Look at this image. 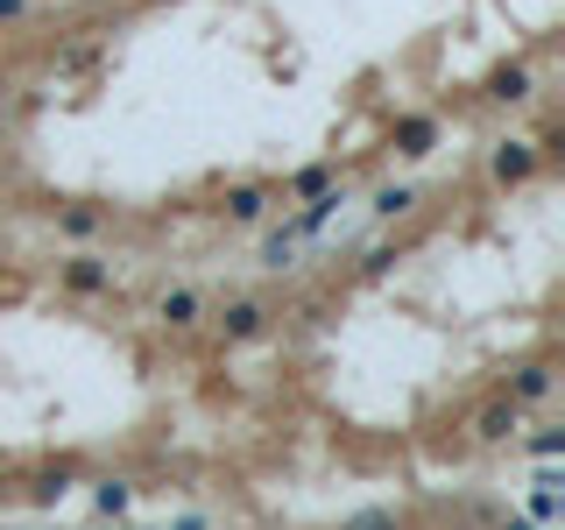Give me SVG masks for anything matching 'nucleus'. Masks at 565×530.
<instances>
[{
    "instance_id": "nucleus-1",
    "label": "nucleus",
    "mask_w": 565,
    "mask_h": 530,
    "mask_svg": "<svg viewBox=\"0 0 565 530\" xmlns=\"http://www.w3.org/2000/svg\"><path fill=\"white\" fill-rule=\"evenodd\" d=\"M530 170H537V149H530V141H502V149H494V177H502V184H523Z\"/></svg>"
},
{
    "instance_id": "nucleus-2",
    "label": "nucleus",
    "mask_w": 565,
    "mask_h": 530,
    "mask_svg": "<svg viewBox=\"0 0 565 530\" xmlns=\"http://www.w3.org/2000/svg\"><path fill=\"white\" fill-rule=\"evenodd\" d=\"M516 417H523V403L494 396L488 411H481V438H488V446H502V438H516Z\"/></svg>"
},
{
    "instance_id": "nucleus-3",
    "label": "nucleus",
    "mask_w": 565,
    "mask_h": 530,
    "mask_svg": "<svg viewBox=\"0 0 565 530\" xmlns=\"http://www.w3.org/2000/svg\"><path fill=\"white\" fill-rule=\"evenodd\" d=\"M544 396H552V368H544V361L516 368V382H509V403H544Z\"/></svg>"
},
{
    "instance_id": "nucleus-4",
    "label": "nucleus",
    "mask_w": 565,
    "mask_h": 530,
    "mask_svg": "<svg viewBox=\"0 0 565 530\" xmlns=\"http://www.w3.org/2000/svg\"><path fill=\"white\" fill-rule=\"evenodd\" d=\"M262 318H269L262 305H234V311L220 318V326H226V340H247V332H262Z\"/></svg>"
},
{
    "instance_id": "nucleus-5",
    "label": "nucleus",
    "mask_w": 565,
    "mask_h": 530,
    "mask_svg": "<svg viewBox=\"0 0 565 530\" xmlns=\"http://www.w3.org/2000/svg\"><path fill=\"white\" fill-rule=\"evenodd\" d=\"M163 318H170V326H199V297H191V290H170L163 297Z\"/></svg>"
},
{
    "instance_id": "nucleus-6",
    "label": "nucleus",
    "mask_w": 565,
    "mask_h": 530,
    "mask_svg": "<svg viewBox=\"0 0 565 530\" xmlns=\"http://www.w3.org/2000/svg\"><path fill=\"white\" fill-rule=\"evenodd\" d=\"M396 141H403V156H424V149H431V120H403Z\"/></svg>"
},
{
    "instance_id": "nucleus-7",
    "label": "nucleus",
    "mask_w": 565,
    "mask_h": 530,
    "mask_svg": "<svg viewBox=\"0 0 565 530\" xmlns=\"http://www.w3.org/2000/svg\"><path fill=\"white\" fill-rule=\"evenodd\" d=\"M347 530H403L396 509H361V517H347Z\"/></svg>"
},
{
    "instance_id": "nucleus-8",
    "label": "nucleus",
    "mask_w": 565,
    "mask_h": 530,
    "mask_svg": "<svg viewBox=\"0 0 565 530\" xmlns=\"http://www.w3.org/2000/svg\"><path fill=\"white\" fill-rule=\"evenodd\" d=\"M93 502H99V517H128V488H120V481H106Z\"/></svg>"
},
{
    "instance_id": "nucleus-9",
    "label": "nucleus",
    "mask_w": 565,
    "mask_h": 530,
    "mask_svg": "<svg viewBox=\"0 0 565 530\" xmlns=\"http://www.w3.org/2000/svg\"><path fill=\"white\" fill-rule=\"evenodd\" d=\"M71 290H99V283H106V269H99V262H71Z\"/></svg>"
},
{
    "instance_id": "nucleus-10",
    "label": "nucleus",
    "mask_w": 565,
    "mask_h": 530,
    "mask_svg": "<svg viewBox=\"0 0 565 530\" xmlns=\"http://www.w3.org/2000/svg\"><path fill=\"white\" fill-rule=\"evenodd\" d=\"M262 205H269L262 191H234V199H226V212H234V220H262Z\"/></svg>"
},
{
    "instance_id": "nucleus-11",
    "label": "nucleus",
    "mask_w": 565,
    "mask_h": 530,
    "mask_svg": "<svg viewBox=\"0 0 565 530\" xmlns=\"http://www.w3.org/2000/svg\"><path fill=\"white\" fill-rule=\"evenodd\" d=\"M523 93H530L523 71H494V99H523Z\"/></svg>"
},
{
    "instance_id": "nucleus-12",
    "label": "nucleus",
    "mask_w": 565,
    "mask_h": 530,
    "mask_svg": "<svg viewBox=\"0 0 565 530\" xmlns=\"http://www.w3.org/2000/svg\"><path fill=\"white\" fill-rule=\"evenodd\" d=\"M530 453H537V459H558L565 453V432H537V438H530Z\"/></svg>"
},
{
    "instance_id": "nucleus-13",
    "label": "nucleus",
    "mask_w": 565,
    "mask_h": 530,
    "mask_svg": "<svg viewBox=\"0 0 565 530\" xmlns=\"http://www.w3.org/2000/svg\"><path fill=\"white\" fill-rule=\"evenodd\" d=\"M64 226H71V234H93L99 212H93V205H71V212H64Z\"/></svg>"
},
{
    "instance_id": "nucleus-14",
    "label": "nucleus",
    "mask_w": 565,
    "mask_h": 530,
    "mask_svg": "<svg viewBox=\"0 0 565 530\" xmlns=\"http://www.w3.org/2000/svg\"><path fill=\"white\" fill-rule=\"evenodd\" d=\"M530 509H537V523H558V495H552V488L530 495Z\"/></svg>"
},
{
    "instance_id": "nucleus-15",
    "label": "nucleus",
    "mask_w": 565,
    "mask_h": 530,
    "mask_svg": "<svg viewBox=\"0 0 565 530\" xmlns=\"http://www.w3.org/2000/svg\"><path fill=\"white\" fill-rule=\"evenodd\" d=\"M417 199H411V191H382V199H375V212H388V220H396V212H411Z\"/></svg>"
},
{
    "instance_id": "nucleus-16",
    "label": "nucleus",
    "mask_w": 565,
    "mask_h": 530,
    "mask_svg": "<svg viewBox=\"0 0 565 530\" xmlns=\"http://www.w3.org/2000/svg\"><path fill=\"white\" fill-rule=\"evenodd\" d=\"M177 530H205V523H199V517H184V523H177Z\"/></svg>"
},
{
    "instance_id": "nucleus-17",
    "label": "nucleus",
    "mask_w": 565,
    "mask_h": 530,
    "mask_svg": "<svg viewBox=\"0 0 565 530\" xmlns=\"http://www.w3.org/2000/svg\"><path fill=\"white\" fill-rule=\"evenodd\" d=\"M502 530H530V523H502Z\"/></svg>"
},
{
    "instance_id": "nucleus-18",
    "label": "nucleus",
    "mask_w": 565,
    "mask_h": 530,
    "mask_svg": "<svg viewBox=\"0 0 565 530\" xmlns=\"http://www.w3.org/2000/svg\"><path fill=\"white\" fill-rule=\"evenodd\" d=\"M0 93H8V78H0Z\"/></svg>"
}]
</instances>
